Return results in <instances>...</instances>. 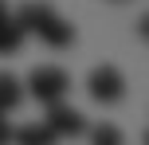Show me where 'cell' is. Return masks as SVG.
I'll return each instance as SVG.
<instances>
[{
    "instance_id": "277c9868",
    "label": "cell",
    "mask_w": 149,
    "mask_h": 145,
    "mask_svg": "<svg viewBox=\"0 0 149 145\" xmlns=\"http://www.w3.org/2000/svg\"><path fill=\"white\" fill-rule=\"evenodd\" d=\"M43 126L55 133V137H82V133L90 130V126H86V118H82L74 106H67V102H59V106H47Z\"/></svg>"
},
{
    "instance_id": "ba28073f",
    "label": "cell",
    "mask_w": 149,
    "mask_h": 145,
    "mask_svg": "<svg viewBox=\"0 0 149 145\" xmlns=\"http://www.w3.org/2000/svg\"><path fill=\"white\" fill-rule=\"evenodd\" d=\"M86 133H90V145H126L122 130H118V126H110V122L94 126V130H86Z\"/></svg>"
},
{
    "instance_id": "52a82bcc",
    "label": "cell",
    "mask_w": 149,
    "mask_h": 145,
    "mask_svg": "<svg viewBox=\"0 0 149 145\" xmlns=\"http://www.w3.org/2000/svg\"><path fill=\"white\" fill-rule=\"evenodd\" d=\"M24 28L16 24V16H4L0 20V55H12V51H20L24 47Z\"/></svg>"
},
{
    "instance_id": "8992f818",
    "label": "cell",
    "mask_w": 149,
    "mask_h": 145,
    "mask_svg": "<svg viewBox=\"0 0 149 145\" xmlns=\"http://www.w3.org/2000/svg\"><path fill=\"white\" fill-rule=\"evenodd\" d=\"M20 102H24V83L16 75H8V71H0V118L8 110H16Z\"/></svg>"
},
{
    "instance_id": "5b68a950",
    "label": "cell",
    "mask_w": 149,
    "mask_h": 145,
    "mask_svg": "<svg viewBox=\"0 0 149 145\" xmlns=\"http://www.w3.org/2000/svg\"><path fill=\"white\" fill-rule=\"evenodd\" d=\"M55 141L59 137H55L43 122H28V126H20V130H12V145H55Z\"/></svg>"
},
{
    "instance_id": "9c48e42d",
    "label": "cell",
    "mask_w": 149,
    "mask_h": 145,
    "mask_svg": "<svg viewBox=\"0 0 149 145\" xmlns=\"http://www.w3.org/2000/svg\"><path fill=\"white\" fill-rule=\"evenodd\" d=\"M12 141V126H8V118H0V145Z\"/></svg>"
},
{
    "instance_id": "7a4b0ae2",
    "label": "cell",
    "mask_w": 149,
    "mask_h": 145,
    "mask_svg": "<svg viewBox=\"0 0 149 145\" xmlns=\"http://www.w3.org/2000/svg\"><path fill=\"white\" fill-rule=\"evenodd\" d=\"M24 86L31 90L36 102H43V106H59V102L67 98V90H71V75H67L63 67H51V63H47V67H36V71H31Z\"/></svg>"
},
{
    "instance_id": "3957f363",
    "label": "cell",
    "mask_w": 149,
    "mask_h": 145,
    "mask_svg": "<svg viewBox=\"0 0 149 145\" xmlns=\"http://www.w3.org/2000/svg\"><path fill=\"white\" fill-rule=\"evenodd\" d=\"M86 90H90V98H94L98 106H114V102H122V94H126V75H122L118 67H110V63H102V67L90 71Z\"/></svg>"
},
{
    "instance_id": "6da1fadb",
    "label": "cell",
    "mask_w": 149,
    "mask_h": 145,
    "mask_svg": "<svg viewBox=\"0 0 149 145\" xmlns=\"http://www.w3.org/2000/svg\"><path fill=\"white\" fill-rule=\"evenodd\" d=\"M16 24L24 28V35L43 39L47 47H71L74 43V28L55 12L51 4H43V0H28V4L16 12Z\"/></svg>"
},
{
    "instance_id": "30bf717a",
    "label": "cell",
    "mask_w": 149,
    "mask_h": 145,
    "mask_svg": "<svg viewBox=\"0 0 149 145\" xmlns=\"http://www.w3.org/2000/svg\"><path fill=\"white\" fill-rule=\"evenodd\" d=\"M4 16H12V12H8V4H4V0H0V20H4Z\"/></svg>"
}]
</instances>
